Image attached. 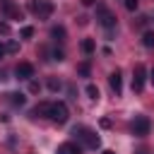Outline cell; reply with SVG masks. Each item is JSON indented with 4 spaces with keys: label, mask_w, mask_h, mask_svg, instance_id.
<instances>
[{
    "label": "cell",
    "mask_w": 154,
    "mask_h": 154,
    "mask_svg": "<svg viewBox=\"0 0 154 154\" xmlns=\"http://www.w3.org/2000/svg\"><path fill=\"white\" fill-rule=\"evenodd\" d=\"M14 75H17V79H31L34 77V65L31 63H19L14 67Z\"/></svg>",
    "instance_id": "cell-7"
},
{
    "label": "cell",
    "mask_w": 154,
    "mask_h": 154,
    "mask_svg": "<svg viewBox=\"0 0 154 154\" xmlns=\"http://www.w3.org/2000/svg\"><path fill=\"white\" fill-rule=\"evenodd\" d=\"M144 82H147V67L142 63H137L135 70H132V91H142Z\"/></svg>",
    "instance_id": "cell-5"
},
{
    "label": "cell",
    "mask_w": 154,
    "mask_h": 154,
    "mask_svg": "<svg viewBox=\"0 0 154 154\" xmlns=\"http://www.w3.org/2000/svg\"><path fill=\"white\" fill-rule=\"evenodd\" d=\"M29 10H31L38 19H48L55 7H53V2H48V0H29Z\"/></svg>",
    "instance_id": "cell-3"
},
{
    "label": "cell",
    "mask_w": 154,
    "mask_h": 154,
    "mask_svg": "<svg viewBox=\"0 0 154 154\" xmlns=\"http://www.w3.org/2000/svg\"><path fill=\"white\" fill-rule=\"evenodd\" d=\"M108 84H111V89L116 91V96H120V91H123V77H120L118 70L108 75Z\"/></svg>",
    "instance_id": "cell-8"
},
{
    "label": "cell",
    "mask_w": 154,
    "mask_h": 154,
    "mask_svg": "<svg viewBox=\"0 0 154 154\" xmlns=\"http://www.w3.org/2000/svg\"><path fill=\"white\" fill-rule=\"evenodd\" d=\"M5 48H7V53H17V51H19V43H17V41H10Z\"/></svg>",
    "instance_id": "cell-18"
},
{
    "label": "cell",
    "mask_w": 154,
    "mask_h": 154,
    "mask_svg": "<svg viewBox=\"0 0 154 154\" xmlns=\"http://www.w3.org/2000/svg\"><path fill=\"white\" fill-rule=\"evenodd\" d=\"M149 130H152L149 118H147V116H135V120H132V132H135L137 137H144V135H149Z\"/></svg>",
    "instance_id": "cell-6"
},
{
    "label": "cell",
    "mask_w": 154,
    "mask_h": 154,
    "mask_svg": "<svg viewBox=\"0 0 154 154\" xmlns=\"http://www.w3.org/2000/svg\"><path fill=\"white\" fill-rule=\"evenodd\" d=\"M10 96V103L12 106H24V101H26V96L22 94V91H14V94H7Z\"/></svg>",
    "instance_id": "cell-13"
},
{
    "label": "cell",
    "mask_w": 154,
    "mask_h": 154,
    "mask_svg": "<svg viewBox=\"0 0 154 154\" xmlns=\"http://www.w3.org/2000/svg\"><path fill=\"white\" fill-rule=\"evenodd\" d=\"M29 89H31V91H38V89H41V84H38V82H34V79H31V82H29Z\"/></svg>",
    "instance_id": "cell-22"
},
{
    "label": "cell",
    "mask_w": 154,
    "mask_h": 154,
    "mask_svg": "<svg viewBox=\"0 0 154 154\" xmlns=\"http://www.w3.org/2000/svg\"><path fill=\"white\" fill-rule=\"evenodd\" d=\"M94 2H96V0H82V5H87V7H91Z\"/></svg>",
    "instance_id": "cell-24"
},
{
    "label": "cell",
    "mask_w": 154,
    "mask_h": 154,
    "mask_svg": "<svg viewBox=\"0 0 154 154\" xmlns=\"http://www.w3.org/2000/svg\"><path fill=\"white\" fill-rule=\"evenodd\" d=\"M5 53H7V48H5V46H2V43H0V58H2V55H5Z\"/></svg>",
    "instance_id": "cell-25"
},
{
    "label": "cell",
    "mask_w": 154,
    "mask_h": 154,
    "mask_svg": "<svg viewBox=\"0 0 154 154\" xmlns=\"http://www.w3.org/2000/svg\"><path fill=\"white\" fill-rule=\"evenodd\" d=\"M48 106H51V101H41V103H36L34 111H31V116H43V118H48Z\"/></svg>",
    "instance_id": "cell-11"
},
{
    "label": "cell",
    "mask_w": 154,
    "mask_h": 154,
    "mask_svg": "<svg viewBox=\"0 0 154 154\" xmlns=\"http://www.w3.org/2000/svg\"><path fill=\"white\" fill-rule=\"evenodd\" d=\"M58 154H79V144H75V142H63V144L58 147Z\"/></svg>",
    "instance_id": "cell-10"
},
{
    "label": "cell",
    "mask_w": 154,
    "mask_h": 154,
    "mask_svg": "<svg viewBox=\"0 0 154 154\" xmlns=\"http://www.w3.org/2000/svg\"><path fill=\"white\" fill-rule=\"evenodd\" d=\"M0 31H2V34H7V31H10V26H7V24H0Z\"/></svg>",
    "instance_id": "cell-23"
},
{
    "label": "cell",
    "mask_w": 154,
    "mask_h": 154,
    "mask_svg": "<svg viewBox=\"0 0 154 154\" xmlns=\"http://www.w3.org/2000/svg\"><path fill=\"white\" fill-rule=\"evenodd\" d=\"M48 118L53 120V123H67V118H70V111H67V106L63 103V101H51V106H48Z\"/></svg>",
    "instance_id": "cell-2"
},
{
    "label": "cell",
    "mask_w": 154,
    "mask_h": 154,
    "mask_svg": "<svg viewBox=\"0 0 154 154\" xmlns=\"http://www.w3.org/2000/svg\"><path fill=\"white\" fill-rule=\"evenodd\" d=\"M5 14H7L10 19H22V10H19L17 5H12L10 0H5Z\"/></svg>",
    "instance_id": "cell-9"
},
{
    "label": "cell",
    "mask_w": 154,
    "mask_h": 154,
    "mask_svg": "<svg viewBox=\"0 0 154 154\" xmlns=\"http://www.w3.org/2000/svg\"><path fill=\"white\" fill-rule=\"evenodd\" d=\"M125 10L135 12V10H137V0H125Z\"/></svg>",
    "instance_id": "cell-20"
},
{
    "label": "cell",
    "mask_w": 154,
    "mask_h": 154,
    "mask_svg": "<svg viewBox=\"0 0 154 154\" xmlns=\"http://www.w3.org/2000/svg\"><path fill=\"white\" fill-rule=\"evenodd\" d=\"M22 36H24V38H31V36H34V29H31V26H24V29H22Z\"/></svg>",
    "instance_id": "cell-21"
},
{
    "label": "cell",
    "mask_w": 154,
    "mask_h": 154,
    "mask_svg": "<svg viewBox=\"0 0 154 154\" xmlns=\"http://www.w3.org/2000/svg\"><path fill=\"white\" fill-rule=\"evenodd\" d=\"M51 36H55L58 41H63V38H65V29H63V26H53V29H51Z\"/></svg>",
    "instance_id": "cell-15"
},
{
    "label": "cell",
    "mask_w": 154,
    "mask_h": 154,
    "mask_svg": "<svg viewBox=\"0 0 154 154\" xmlns=\"http://www.w3.org/2000/svg\"><path fill=\"white\" fill-rule=\"evenodd\" d=\"M72 135H75L77 142H82L87 149H99V147H101V137H99L91 128H87V125H75V128H72Z\"/></svg>",
    "instance_id": "cell-1"
},
{
    "label": "cell",
    "mask_w": 154,
    "mask_h": 154,
    "mask_svg": "<svg viewBox=\"0 0 154 154\" xmlns=\"http://www.w3.org/2000/svg\"><path fill=\"white\" fill-rule=\"evenodd\" d=\"M77 72H79L82 77H89V63H82V65L77 67Z\"/></svg>",
    "instance_id": "cell-17"
},
{
    "label": "cell",
    "mask_w": 154,
    "mask_h": 154,
    "mask_svg": "<svg viewBox=\"0 0 154 154\" xmlns=\"http://www.w3.org/2000/svg\"><path fill=\"white\" fill-rule=\"evenodd\" d=\"M96 19H99V24H101L103 29H108V31L116 29V14H113L106 5H96Z\"/></svg>",
    "instance_id": "cell-4"
},
{
    "label": "cell",
    "mask_w": 154,
    "mask_h": 154,
    "mask_svg": "<svg viewBox=\"0 0 154 154\" xmlns=\"http://www.w3.org/2000/svg\"><path fill=\"white\" fill-rule=\"evenodd\" d=\"M79 48H82V53H87V55H91V53H94V48H96V43H94L91 38H82V43H79Z\"/></svg>",
    "instance_id": "cell-12"
},
{
    "label": "cell",
    "mask_w": 154,
    "mask_h": 154,
    "mask_svg": "<svg viewBox=\"0 0 154 154\" xmlns=\"http://www.w3.org/2000/svg\"><path fill=\"white\" fill-rule=\"evenodd\" d=\"M152 82H154V70H152Z\"/></svg>",
    "instance_id": "cell-27"
},
{
    "label": "cell",
    "mask_w": 154,
    "mask_h": 154,
    "mask_svg": "<svg viewBox=\"0 0 154 154\" xmlns=\"http://www.w3.org/2000/svg\"><path fill=\"white\" fill-rule=\"evenodd\" d=\"M48 87H51V89L55 91V89H60L63 84H60V79H53V77H51V79H48Z\"/></svg>",
    "instance_id": "cell-19"
},
{
    "label": "cell",
    "mask_w": 154,
    "mask_h": 154,
    "mask_svg": "<svg viewBox=\"0 0 154 154\" xmlns=\"http://www.w3.org/2000/svg\"><path fill=\"white\" fill-rule=\"evenodd\" d=\"M101 154H116V152H113V149H103Z\"/></svg>",
    "instance_id": "cell-26"
},
{
    "label": "cell",
    "mask_w": 154,
    "mask_h": 154,
    "mask_svg": "<svg viewBox=\"0 0 154 154\" xmlns=\"http://www.w3.org/2000/svg\"><path fill=\"white\" fill-rule=\"evenodd\" d=\"M142 43H144V48H154V31H147L142 36Z\"/></svg>",
    "instance_id": "cell-14"
},
{
    "label": "cell",
    "mask_w": 154,
    "mask_h": 154,
    "mask_svg": "<svg viewBox=\"0 0 154 154\" xmlns=\"http://www.w3.org/2000/svg\"><path fill=\"white\" fill-rule=\"evenodd\" d=\"M87 94H89V99H99V87L96 84H87Z\"/></svg>",
    "instance_id": "cell-16"
}]
</instances>
